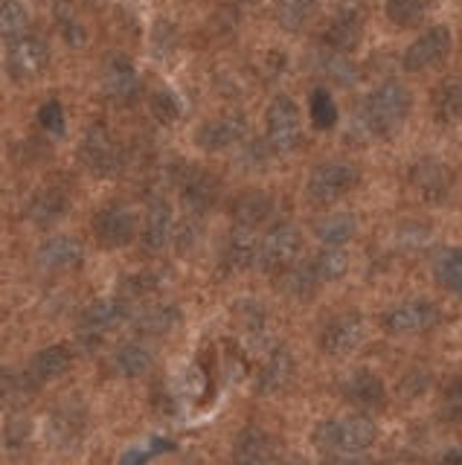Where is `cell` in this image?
<instances>
[{"label":"cell","mask_w":462,"mask_h":465,"mask_svg":"<svg viewBox=\"0 0 462 465\" xmlns=\"http://www.w3.org/2000/svg\"><path fill=\"white\" fill-rule=\"evenodd\" d=\"M378 440V428L367 413H349V416H331L323 419L320 425L311 430V442L320 454L331 460L358 457L369 450Z\"/></svg>","instance_id":"6da1fadb"},{"label":"cell","mask_w":462,"mask_h":465,"mask_svg":"<svg viewBox=\"0 0 462 465\" xmlns=\"http://www.w3.org/2000/svg\"><path fill=\"white\" fill-rule=\"evenodd\" d=\"M410 108H413V96L408 87L396 79H387L381 84H375L364 96L358 116H360V125H364L372 137H393L404 125V120H408Z\"/></svg>","instance_id":"7a4b0ae2"},{"label":"cell","mask_w":462,"mask_h":465,"mask_svg":"<svg viewBox=\"0 0 462 465\" xmlns=\"http://www.w3.org/2000/svg\"><path fill=\"white\" fill-rule=\"evenodd\" d=\"M360 183V169L352 163V160H340L331 157L317 163L309 178H306V198L314 203V207H329V203L340 201L346 193Z\"/></svg>","instance_id":"3957f363"},{"label":"cell","mask_w":462,"mask_h":465,"mask_svg":"<svg viewBox=\"0 0 462 465\" xmlns=\"http://www.w3.org/2000/svg\"><path fill=\"white\" fill-rule=\"evenodd\" d=\"M442 320L439 305L425 297H413V300H401L381 314V326L387 334L393 338H418V334H428L430 329H437Z\"/></svg>","instance_id":"277c9868"},{"label":"cell","mask_w":462,"mask_h":465,"mask_svg":"<svg viewBox=\"0 0 462 465\" xmlns=\"http://www.w3.org/2000/svg\"><path fill=\"white\" fill-rule=\"evenodd\" d=\"M265 143L270 152L291 154L302 143L300 108L291 96H277L265 111Z\"/></svg>","instance_id":"5b68a950"},{"label":"cell","mask_w":462,"mask_h":465,"mask_svg":"<svg viewBox=\"0 0 462 465\" xmlns=\"http://www.w3.org/2000/svg\"><path fill=\"white\" fill-rule=\"evenodd\" d=\"M302 230L291 222H280L273 224L262 239H259V253H256V268H262L268 273L285 271L297 256L302 253Z\"/></svg>","instance_id":"8992f818"},{"label":"cell","mask_w":462,"mask_h":465,"mask_svg":"<svg viewBox=\"0 0 462 465\" xmlns=\"http://www.w3.org/2000/svg\"><path fill=\"white\" fill-rule=\"evenodd\" d=\"M451 47H454V38H451V29L445 24H437L425 29L422 35H418L413 44H408L401 53V67L408 73H425V70H433L439 67L447 55H451Z\"/></svg>","instance_id":"52a82bcc"},{"label":"cell","mask_w":462,"mask_h":465,"mask_svg":"<svg viewBox=\"0 0 462 465\" xmlns=\"http://www.w3.org/2000/svg\"><path fill=\"white\" fill-rule=\"evenodd\" d=\"M50 64V47L38 35H21L12 41L6 53V70L15 82H33L38 79L44 67Z\"/></svg>","instance_id":"ba28073f"},{"label":"cell","mask_w":462,"mask_h":465,"mask_svg":"<svg viewBox=\"0 0 462 465\" xmlns=\"http://www.w3.org/2000/svg\"><path fill=\"white\" fill-rule=\"evenodd\" d=\"M364 338H367L364 317L355 312H346V314L331 317L326 323V329L320 334V346L329 358H346L364 343Z\"/></svg>","instance_id":"9c48e42d"},{"label":"cell","mask_w":462,"mask_h":465,"mask_svg":"<svg viewBox=\"0 0 462 465\" xmlns=\"http://www.w3.org/2000/svg\"><path fill=\"white\" fill-rule=\"evenodd\" d=\"M338 392L349 404L360 407V411H381V407L387 404L384 381L372 370H364V367L343 372L338 378Z\"/></svg>","instance_id":"30bf717a"},{"label":"cell","mask_w":462,"mask_h":465,"mask_svg":"<svg viewBox=\"0 0 462 465\" xmlns=\"http://www.w3.org/2000/svg\"><path fill=\"white\" fill-rule=\"evenodd\" d=\"M364 29H367V9H360L358 4H346L331 15V21L323 33V44L329 50H340V53H352L358 50V44L364 41Z\"/></svg>","instance_id":"8fae6325"},{"label":"cell","mask_w":462,"mask_h":465,"mask_svg":"<svg viewBox=\"0 0 462 465\" xmlns=\"http://www.w3.org/2000/svg\"><path fill=\"white\" fill-rule=\"evenodd\" d=\"M93 232H96L99 244L125 247L137 236V218L125 203H105L93 218Z\"/></svg>","instance_id":"7c38bea8"},{"label":"cell","mask_w":462,"mask_h":465,"mask_svg":"<svg viewBox=\"0 0 462 465\" xmlns=\"http://www.w3.org/2000/svg\"><path fill=\"white\" fill-rule=\"evenodd\" d=\"M248 140V120L241 114H224L215 116V120L204 123L198 131V145L207 152H227L244 145Z\"/></svg>","instance_id":"4fadbf2b"},{"label":"cell","mask_w":462,"mask_h":465,"mask_svg":"<svg viewBox=\"0 0 462 465\" xmlns=\"http://www.w3.org/2000/svg\"><path fill=\"white\" fill-rule=\"evenodd\" d=\"M82 244L70 236H53L38 247L35 262L44 273H70L82 265Z\"/></svg>","instance_id":"5bb4252c"},{"label":"cell","mask_w":462,"mask_h":465,"mask_svg":"<svg viewBox=\"0 0 462 465\" xmlns=\"http://www.w3.org/2000/svg\"><path fill=\"white\" fill-rule=\"evenodd\" d=\"M410 183L416 186V193L430 203H439L447 198L451 189V174H447L445 163L437 157H422L410 169Z\"/></svg>","instance_id":"9a60e30c"},{"label":"cell","mask_w":462,"mask_h":465,"mask_svg":"<svg viewBox=\"0 0 462 465\" xmlns=\"http://www.w3.org/2000/svg\"><path fill=\"white\" fill-rule=\"evenodd\" d=\"M181 195H183V207L190 210V215L201 218L207 210H212L215 201H219V183H215L207 172L186 169L183 181H181Z\"/></svg>","instance_id":"2e32d148"},{"label":"cell","mask_w":462,"mask_h":465,"mask_svg":"<svg viewBox=\"0 0 462 465\" xmlns=\"http://www.w3.org/2000/svg\"><path fill=\"white\" fill-rule=\"evenodd\" d=\"M82 160L84 166L96 174H108L117 169V143L108 134V128H91L88 134H84V143H82Z\"/></svg>","instance_id":"e0dca14e"},{"label":"cell","mask_w":462,"mask_h":465,"mask_svg":"<svg viewBox=\"0 0 462 465\" xmlns=\"http://www.w3.org/2000/svg\"><path fill=\"white\" fill-rule=\"evenodd\" d=\"M125 300H113V297H105V300H93L88 309L82 314V329L84 334H91V338H99L103 341V334L113 331L125 317Z\"/></svg>","instance_id":"ac0fdd59"},{"label":"cell","mask_w":462,"mask_h":465,"mask_svg":"<svg viewBox=\"0 0 462 465\" xmlns=\"http://www.w3.org/2000/svg\"><path fill=\"white\" fill-rule=\"evenodd\" d=\"M143 244L149 251H163V247L175 239V215H172L169 201L157 198L149 203V213H146V224H143Z\"/></svg>","instance_id":"d6986e66"},{"label":"cell","mask_w":462,"mask_h":465,"mask_svg":"<svg viewBox=\"0 0 462 465\" xmlns=\"http://www.w3.org/2000/svg\"><path fill=\"white\" fill-rule=\"evenodd\" d=\"M259 230L248 224H236L230 232L227 247H224V265L230 271H248L256 268V253H259Z\"/></svg>","instance_id":"ffe728a7"},{"label":"cell","mask_w":462,"mask_h":465,"mask_svg":"<svg viewBox=\"0 0 462 465\" xmlns=\"http://www.w3.org/2000/svg\"><path fill=\"white\" fill-rule=\"evenodd\" d=\"M233 460H236V462H248V465L277 460V440H273L270 433H265L262 428H253V425H251V428H244V430L236 436Z\"/></svg>","instance_id":"44dd1931"},{"label":"cell","mask_w":462,"mask_h":465,"mask_svg":"<svg viewBox=\"0 0 462 465\" xmlns=\"http://www.w3.org/2000/svg\"><path fill=\"white\" fill-rule=\"evenodd\" d=\"M70 363H74V355H70L67 346H47L33 358L26 378H30V384H50L55 378L67 375Z\"/></svg>","instance_id":"7402d4cb"},{"label":"cell","mask_w":462,"mask_h":465,"mask_svg":"<svg viewBox=\"0 0 462 465\" xmlns=\"http://www.w3.org/2000/svg\"><path fill=\"white\" fill-rule=\"evenodd\" d=\"M111 367L123 378H143L154 367V352L149 349V343L128 341V343L117 346V352L111 358Z\"/></svg>","instance_id":"603a6c76"},{"label":"cell","mask_w":462,"mask_h":465,"mask_svg":"<svg viewBox=\"0 0 462 465\" xmlns=\"http://www.w3.org/2000/svg\"><path fill=\"white\" fill-rule=\"evenodd\" d=\"M134 326L140 334H146V338H161V334H169L181 326V312H178V305H169V302L143 305L140 314L134 317Z\"/></svg>","instance_id":"cb8c5ba5"},{"label":"cell","mask_w":462,"mask_h":465,"mask_svg":"<svg viewBox=\"0 0 462 465\" xmlns=\"http://www.w3.org/2000/svg\"><path fill=\"white\" fill-rule=\"evenodd\" d=\"M430 108L442 125H459L462 123V79L451 76L439 82V87L430 96Z\"/></svg>","instance_id":"d4e9b609"},{"label":"cell","mask_w":462,"mask_h":465,"mask_svg":"<svg viewBox=\"0 0 462 465\" xmlns=\"http://www.w3.org/2000/svg\"><path fill=\"white\" fill-rule=\"evenodd\" d=\"M67 207L70 201L62 189H41V193L30 201V207H26V218L35 224V227H53L55 222H62L67 215Z\"/></svg>","instance_id":"484cf974"},{"label":"cell","mask_w":462,"mask_h":465,"mask_svg":"<svg viewBox=\"0 0 462 465\" xmlns=\"http://www.w3.org/2000/svg\"><path fill=\"white\" fill-rule=\"evenodd\" d=\"M105 91L113 102H132L140 94V76L132 62L113 58L105 67Z\"/></svg>","instance_id":"4316f807"},{"label":"cell","mask_w":462,"mask_h":465,"mask_svg":"<svg viewBox=\"0 0 462 465\" xmlns=\"http://www.w3.org/2000/svg\"><path fill=\"white\" fill-rule=\"evenodd\" d=\"M294 378V358L285 346L273 349L268 355L262 372H259V390L262 392H282Z\"/></svg>","instance_id":"83f0119b"},{"label":"cell","mask_w":462,"mask_h":465,"mask_svg":"<svg viewBox=\"0 0 462 465\" xmlns=\"http://www.w3.org/2000/svg\"><path fill=\"white\" fill-rule=\"evenodd\" d=\"M320 285H323V282L317 280L311 259H309V262H300V265H297V262H291V265H288V268L282 271V280H280L282 294L294 297V300H309Z\"/></svg>","instance_id":"f1b7e54d"},{"label":"cell","mask_w":462,"mask_h":465,"mask_svg":"<svg viewBox=\"0 0 462 465\" xmlns=\"http://www.w3.org/2000/svg\"><path fill=\"white\" fill-rule=\"evenodd\" d=\"M349 262L352 259H349V251H346V244H326L323 251L311 259V265L320 282H338L349 273Z\"/></svg>","instance_id":"f546056e"},{"label":"cell","mask_w":462,"mask_h":465,"mask_svg":"<svg viewBox=\"0 0 462 465\" xmlns=\"http://www.w3.org/2000/svg\"><path fill=\"white\" fill-rule=\"evenodd\" d=\"M433 276L447 294L462 300V247H447L433 259Z\"/></svg>","instance_id":"4dcf8cb0"},{"label":"cell","mask_w":462,"mask_h":465,"mask_svg":"<svg viewBox=\"0 0 462 465\" xmlns=\"http://www.w3.org/2000/svg\"><path fill=\"white\" fill-rule=\"evenodd\" d=\"M314 232L323 244H349L358 232V222L349 213H331L314 224Z\"/></svg>","instance_id":"1f68e13d"},{"label":"cell","mask_w":462,"mask_h":465,"mask_svg":"<svg viewBox=\"0 0 462 465\" xmlns=\"http://www.w3.org/2000/svg\"><path fill=\"white\" fill-rule=\"evenodd\" d=\"M323 0H280L277 4V24L285 33H297V29L306 26L314 12L320 9Z\"/></svg>","instance_id":"d6a6232c"},{"label":"cell","mask_w":462,"mask_h":465,"mask_svg":"<svg viewBox=\"0 0 462 465\" xmlns=\"http://www.w3.org/2000/svg\"><path fill=\"white\" fill-rule=\"evenodd\" d=\"M30 33V12L18 0H0V38L15 41Z\"/></svg>","instance_id":"836d02e7"},{"label":"cell","mask_w":462,"mask_h":465,"mask_svg":"<svg viewBox=\"0 0 462 465\" xmlns=\"http://www.w3.org/2000/svg\"><path fill=\"white\" fill-rule=\"evenodd\" d=\"M309 116H311V125L317 131H329V128L338 125V102L326 91V87H314V91H311Z\"/></svg>","instance_id":"e575fe53"},{"label":"cell","mask_w":462,"mask_h":465,"mask_svg":"<svg viewBox=\"0 0 462 465\" xmlns=\"http://www.w3.org/2000/svg\"><path fill=\"white\" fill-rule=\"evenodd\" d=\"M273 213V201L262 193H253V195H244L236 203V224H248V227H262Z\"/></svg>","instance_id":"d590c367"},{"label":"cell","mask_w":462,"mask_h":465,"mask_svg":"<svg viewBox=\"0 0 462 465\" xmlns=\"http://www.w3.org/2000/svg\"><path fill=\"white\" fill-rule=\"evenodd\" d=\"M433 0H384L387 18L396 26H416L430 12Z\"/></svg>","instance_id":"8d00e7d4"},{"label":"cell","mask_w":462,"mask_h":465,"mask_svg":"<svg viewBox=\"0 0 462 465\" xmlns=\"http://www.w3.org/2000/svg\"><path fill=\"white\" fill-rule=\"evenodd\" d=\"M320 70L331 82H338L343 87H349L358 82V67L349 62V53H340V50H329L320 55Z\"/></svg>","instance_id":"74e56055"},{"label":"cell","mask_w":462,"mask_h":465,"mask_svg":"<svg viewBox=\"0 0 462 465\" xmlns=\"http://www.w3.org/2000/svg\"><path fill=\"white\" fill-rule=\"evenodd\" d=\"M79 430H82V419L76 416V407L74 404L59 407V411H55V416L50 419V433L55 436V440H62V442L79 440Z\"/></svg>","instance_id":"f35d334b"},{"label":"cell","mask_w":462,"mask_h":465,"mask_svg":"<svg viewBox=\"0 0 462 465\" xmlns=\"http://www.w3.org/2000/svg\"><path fill=\"white\" fill-rule=\"evenodd\" d=\"M442 419L451 425H462V375H457L442 392Z\"/></svg>","instance_id":"ab89813d"},{"label":"cell","mask_w":462,"mask_h":465,"mask_svg":"<svg viewBox=\"0 0 462 465\" xmlns=\"http://www.w3.org/2000/svg\"><path fill=\"white\" fill-rule=\"evenodd\" d=\"M239 305V320H241V326L244 331H251V334H259L265 329V309L259 302L253 300H244V302H236Z\"/></svg>","instance_id":"60d3db41"},{"label":"cell","mask_w":462,"mask_h":465,"mask_svg":"<svg viewBox=\"0 0 462 465\" xmlns=\"http://www.w3.org/2000/svg\"><path fill=\"white\" fill-rule=\"evenodd\" d=\"M38 120H41V125H44L47 131H53V134H62L64 131V108H62V102H47L44 108H41V114H38Z\"/></svg>","instance_id":"b9f144b4"},{"label":"cell","mask_w":462,"mask_h":465,"mask_svg":"<svg viewBox=\"0 0 462 465\" xmlns=\"http://www.w3.org/2000/svg\"><path fill=\"white\" fill-rule=\"evenodd\" d=\"M152 105H154V111H157V116H161L163 123H172L175 116L181 114V108H178V102H175V96L172 94H166V91H161V94H154V99H152Z\"/></svg>","instance_id":"7bdbcfd3"},{"label":"cell","mask_w":462,"mask_h":465,"mask_svg":"<svg viewBox=\"0 0 462 465\" xmlns=\"http://www.w3.org/2000/svg\"><path fill=\"white\" fill-rule=\"evenodd\" d=\"M442 462H451V465H462V445H454L451 450H445Z\"/></svg>","instance_id":"ee69618b"}]
</instances>
